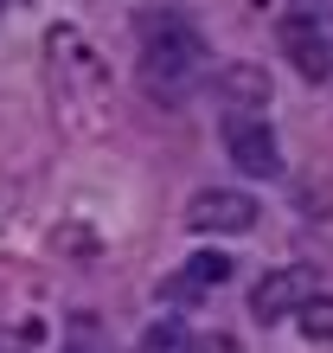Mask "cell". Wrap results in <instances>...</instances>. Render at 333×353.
Listing matches in <instances>:
<instances>
[{"label":"cell","mask_w":333,"mask_h":353,"mask_svg":"<svg viewBox=\"0 0 333 353\" xmlns=\"http://www.w3.org/2000/svg\"><path fill=\"white\" fill-rule=\"evenodd\" d=\"M199 71H205V39L186 19H173V13L141 19V84H148V97L180 103L199 84Z\"/></svg>","instance_id":"1"},{"label":"cell","mask_w":333,"mask_h":353,"mask_svg":"<svg viewBox=\"0 0 333 353\" xmlns=\"http://www.w3.org/2000/svg\"><path fill=\"white\" fill-rule=\"evenodd\" d=\"M276 39H282V52H288V65H295L308 84H327L333 77V19H321V13H282V26H276Z\"/></svg>","instance_id":"2"},{"label":"cell","mask_w":333,"mask_h":353,"mask_svg":"<svg viewBox=\"0 0 333 353\" xmlns=\"http://www.w3.org/2000/svg\"><path fill=\"white\" fill-rule=\"evenodd\" d=\"M212 97H218V110H224V129H231V122H263V110H269V71L224 65L212 77Z\"/></svg>","instance_id":"3"},{"label":"cell","mask_w":333,"mask_h":353,"mask_svg":"<svg viewBox=\"0 0 333 353\" xmlns=\"http://www.w3.org/2000/svg\"><path fill=\"white\" fill-rule=\"evenodd\" d=\"M308 296H321L314 270H269V276L250 289V315H257L263 327H269V321H288V315H301Z\"/></svg>","instance_id":"4"},{"label":"cell","mask_w":333,"mask_h":353,"mask_svg":"<svg viewBox=\"0 0 333 353\" xmlns=\"http://www.w3.org/2000/svg\"><path fill=\"white\" fill-rule=\"evenodd\" d=\"M186 225H193V232H250V225H257V199L231 193V186H205V193H193V205H186Z\"/></svg>","instance_id":"5"},{"label":"cell","mask_w":333,"mask_h":353,"mask_svg":"<svg viewBox=\"0 0 333 353\" xmlns=\"http://www.w3.org/2000/svg\"><path fill=\"white\" fill-rule=\"evenodd\" d=\"M224 141H231L237 174H250V180H276L282 174V148H276V129L269 122H231Z\"/></svg>","instance_id":"6"},{"label":"cell","mask_w":333,"mask_h":353,"mask_svg":"<svg viewBox=\"0 0 333 353\" xmlns=\"http://www.w3.org/2000/svg\"><path fill=\"white\" fill-rule=\"evenodd\" d=\"M231 270H237V263L224 257V251H199V257L186 263L173 283H166V289H173V296H212V289H224V283H231Z\"/></svg>","instance_id":"7"},{"label":"cell","mask_w":333,"mask_h":353,"mask_svg":"<svg viewBox=\"0 0 333 353\" xmlns=\"http://www.w3.org/2000/svg\"><path fill=\"white\" fill-rule=\"evenodd\" d=\"M135 353H193V334H186V321H180V315H160L148 334H141Z\"/></svg>","instance_id":"8"},{"label":"cell","mask_w":333,"mask_h":353,"mask_svg":"<svg viewBox=\"0 0 333 353\" xmlns=\"http://www.w3.org/2000/svg\"><path fill=\"white\" fill-rule=\"evenodd\" d=\"M295 321H301V334H308V341H333V296H308Z\"/></svg>","instance_id":"9"},{"label":"cell","mask_w":333,"mask_h":353,"mask_svg":"<svg viewBox=\"0 0 333 353\" xmlns=\"http://www.w3.org/2000/svg\"><path fill=\"white\" fill-rule=\"evenodd\" d=\"M193 353H244V341L237 334H205V341H193Z\"/></svg>","instance_id":"10"},{"label":"cell","mask_w":333,"mask_h":353,"mask_svg":"<svg viewBox=\"0 0 333 353\" xmlns=\"http://www.w3.org/2000/svg\"><path fill=\"white\" fill-rule=\"evenodd\" d=\"M301 13H321V19H333V0H301Z\"/></svg>","instance_id":"11"},{"label":"cell","mask_w":333,"mask_h":353,"mask_svg":"<svg viewBox=\"0 0 333 353\" xmlns=\"http://www.w3.org/2000/svg\"><path fill=\"white\" fill-rule=\"evenodd\" d=\"M0 13H7V0H0Z\"/></svg>","instance_id":"12"}]
</instances>
